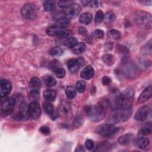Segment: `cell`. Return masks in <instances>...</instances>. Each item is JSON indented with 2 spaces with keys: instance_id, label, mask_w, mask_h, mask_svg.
<instances>
[{
  "instance_id": "obj_1",
  "label": "cell",
  "mask_w": 152,
  "mask_h": 152,
  "mask_svg": "<svg viewBox=\"0 0 152 152\" xmlns=\"http://www.w3.org/2000/svg\"><path fill=\"white\" fill-rule=\"evenodd\" d=\"M135 23L144 30H149L152 27V18L150 13L143 11H137L134 14Z\"/></svg>"
},
{
  "instance_id": "obj_2",
  "label": "cell",
  "mask_w": 152,
  "mask_h": 152,
  "mask_svg": "<svg viewBox=\"0 0 152 152\" xmlns=\"http://www.w3.org/2000/svg\"><path fill=\"white\" fill-rule=\"evenodd\" d=\"M110 120L111 124H116L118 122H124L129 119L132 113V107L126 108H121L114 110Z\"/></svg>"
},
{
  "instance_id": "obj_3",
  "label": "cell",
  "mask_w": 152,
  "mask_h": 152,
  "mask_svg": "<svg viewBox=\"0 0 152 152\" xmlns=\"http://www.w3.org/2000/svg\"><path fill=\"white\" fill-rule=\"evenodd\" d=\"M105 110L106 109L98 103L95 106L87 107L86 112L91 121L93 122H99L104 118Z\"/></svg>"
},
{
  "instance_id": "obj_4",
  "label": "cell",
  "mask_w": 152,
  "mask_h": 152,
  "mask_svg": "<svg viewBox=\"0 0 152 152\" xmlns=\"http://www.w3.org/2000/svg\"><path fill=\"white\" fill-rule=\"evenodd\" d=\"M134 96V90L132 88H126L123 93L120 95V106L121 108L131 107Z\"/></svg>"
},
{
  "instance_id": "obj_5",
  "label": "cell",
  "mask_w": 152,
  "mask_h": 152,
  "mask_svg": "<svg viewBox=\"0 0 152 152\" xmlns=\"http://www.w3.org/2000/svg\"><path fill=\"white\" fill-rule=\"evenodd\" d=\"M96 131L102 136L110 137L116 135L119 131V128L111 124H104L99 126L96 128Z\"/></svg>"
},
{
  "instance_id": "obj_6",
  "label": "cell",
  "mask_w": 152,
  "mask_h": 152,
  "mask_svg": "<svg viewBox=\"0 0 152 152\" xmlns=\"http://www.w3.org/2000/svg\"><path fill=\"white\" fill-rule=\"evenodd\" d=\"M21 13L25 18L27 20H34L37 17L38 9L34 4L28 3L23 6L21 10Z\"/></svg>"
},
{
  "instance_id": "obj_7",
  "label": "cell",
  "mask_w": 152,
  "mask_h": 152,
  "mask_svg": "<svg viewBox=\"0 0 152 152\" xmlns=\"http://www.w3.org/2000/svg\"><path fill=\"white\" fill-rule=\"evenodd\" d=\"M15 106V99L13 97H8L1 103V112L4 116H7L12 113Z\"/></svg>"
},
{
  "instance_id": "obj_8",
  "label": "cell",
  "mask_w": 152,
  "mask_h": 152,
  "mask_svg": "<svg viewBox=\"0 0 152 152\" xmlns=\"http://www.w3.org/2000/svg\"><path fill=\"white\" fill-rule=\"evenodd\" d=\"M28 107L30 118L33 119H38L41 114V109L39 103L36 101H33L29 104Z\"/></svg>"
},
{
  "instance_id": "obj_9",
  "label": "cell",
  "mask_w": 152,
  "mask_h": 152,
  "mask_svg": "<svg viewBox=\"0 0 152 152\" xmlns=\"http://www.w3.org/2000/svg\"><path fill=\"white\" fill-rule=\"evenodd\" d=\"M12 85L11 82L6 79L1 80L0 81V97H4L11 91Z\"/></svg>"
},
{
  "instance_id": "obj_10",
  "label": "cell",
  "mask_w": 152,
  "mask_h": 152,
  "mask_svg": "<svg viewBox=\"0 0 152 152\" xmlns=\"http://www.w3.org/2000/svg\"><path fill=\"white\" fill-rule=\"evenodd\" d=\"M18 115L20 118L23 121L27 120L30 116L28 105L24 102H21L18 107Z\"/></svg>"
},
{
  "instance_id": "obj_11",
  "label": "cell",
  "mask_w": 152,
  "mask_h": 152,
  "mask_svg": "<svg viewBox=\"0 0 152 152\" xmlns=\"http://www.w3.org/2000/svg\"><path fill=\"white\" fill-rule=\"evenodd\" d=\"M150 112V107L148 106L141 107L135 115V119L138 121H144L148 116Z\"/></svg>"
},
{
  "instance_id": "obj_12",
  "label": "cell",
  "mask_w": 152,
  "mask_h": 152,
  "mask_svg": "<svg viewBox=\"0 0 152 152\" xmlns=\"http://www.w3.org/2000/svg\"><path fill=\"white\" fill-rule=\"evenodd\" d=\"M134 144L138 148L141 149H145L148 147L150 141L148 138L144 136L139 135L137 138L134 140Z\"/></svg>"
},
{
  "instance_id": "obj_13",
  "label": "cell",
  "mask_w": 152,
  "mask_h": 152,
  "mask_svg": "<svg viewBox=\"0 0 152 152\" xmlns=\"http://www.w3.org/2000/svg\"><path fill=\"white\" fill-rule=\"evenodd\" d=\"M152 95V86L150 85L144 90L138 99L139 103H142L149 100Z\"/></svg>"
},
{
  "instance_id": "obj_14",
  "label": "cell",
  "mask_w": 152,
  "mask_h": 152,
  "mask_svg": "<svg viewBox=\"0 0 152 152\" xmlns=\"http://www.w3.org/2000/svg\"><path fill=\"white\" fill-rule=\"evenodd\" d=\"M81 11V7L78 4L73 3L71 4L67 10L66 15L69 18H73L77 16Z\"/></svg>"
},
{
  "instance_id": "obj_15",
  "label": "cell",
  "mask_w": 152,
  "mask_h": 152,
  "mask_svg": "<svg viewBox=\"0 0 152 152\" xmlns=\"http://www.w3.org/2000/svg\"><path fill=\"white\" fill-rule=\"evenodd\" d=\"M80 59H71L68 62V68L70 72H77L80 67L82 65Z\"/></svg>"
},
{
  "instance_id": "obj_16",
  "label": "cell",
  "mask_w": 152,
  "mask_h": 152,
  "mask_svg": "<svg viewBox=\"0 0 152 152\" xmlns=\"http://www.w3.org/2000/svg\"><path fill=\"white\" fill-rule=\"evenodd\" d=\"M94 69L92 66L88 65L86 66L81 72L80 76L84 79L89 80L94 76Z\"/></svg>"
},
{
  "instance_id": "obj_17",
  "label": "cell",
  "mask_w": 152,
  "mask_h": 152,
  "mask_svg": "<svg viewBox=\"0 0 152 152\" xmlns=\"http://www.w3.org/2000/svg\"><path fill=\"white\" fill-rule=\"evenodd\" d=\"M134 138V135L132 134L128 133L120 136L118 138V142L120 144L126 146L131 144Z\"/></svg>"
},
{
  "instance_id": "obj_18",
  "label": "cell",
  "mask_w": 152,
  "mask_h": 152,
  "mask_svg": "<svg viewBox=\"0 0 152 152\" xmlns=\"http://www.w3.org/2000/svg\"><path fill=\"white\" fill-rule=\"evenodd\" d=\"M63 28H62L61 26L59 25H53L52 26L49 27L46 30V33L48 35L50 36H57L58 33L59 31L61 30H62Z\"/></svg>"
},
{
  "instance_id": "obj_19",
  "label": "cell",
  "mask_w": 152,
  "mask_h": 152,
  "mask_svg": "<svg viewBox=\"0 0 152 152\" xmlns=\"http://www.w3.org/2000/svg\"><path fill=\"white\" fill-rule=\"evenodd\" d=\"M43 96L47 101L52 102L54 101V100L55 99L56 93L54 90L49 88L45 90V91L43 92Z\"/></svg>"
},
{
  "instance_id": "obj_20",
  "label": "cell",
  "mask_w": 152,
  "mask_h": 152,
  "mask_svg": "<svg viewBox=\"0 0 152 152\" xmlns=\"http://www.w3.org/2000/svg\"><path fill=\"white\" fill-rule=\"evenodd\" d=\"M92 19H93L92 14L90 12H84V13L80 15V17L79 18V21L81 24L87 25L91 23Z\"/></svg>"
},
{
  "instance_id": "obj_21",
  "label": "cell",
  "mask_w": 152,
  "mask_h": 152,
  "mask_svg": "<svg viewBox=\"0 0 152 152\" xmlns=\"http://www.w3.org/2000/svg\"><path fill=\"white\" fill-rule=\"evenodd\" d=\"M86 50V45L83 43V42H80L77 43L72 48V51L75 54H81L83 53L85 50Z\"/></svg>"
},
{
  "instance_id": "obj_22",
  "label": "cell",
  "mask_w": 152,
  "mask_h": 152,
  "mask_svg": "<svg viewBox=\"0 0 152 152\" xmlns=\"http://www.w3.org/2000/svg\"><path fill=\"white\" fill-rule=\"evenodd\" d=\"M59 109L61 112L67 113L71 109L70 103L66 100H62L59 104Z\"/></svg>"
},
{
  "instance_id": "obj_23",
  "label": "cell",
  "mask_w": 152,
  "mask_h": 152,
  "mask_svg": "<svg viewBox=\"0 0 152 152\" xmlns=\"http://www.w3.org/2000/svg\"><path fill=\"white\" fill-rule=\"evenodd\" d=\"M77 39L74 37H70L67 38L64 42V45L65 47L68 48H72L77 43Z\"/></svg>"
},
{
  "instance_id": "obj_24",
  "label": "cell",
  "mask_w": 152,
  "mask_h": 152,
  "mask_svg": "<svg viewBox=\"0 0 152 152\" xmlns=\"http://www.w3.org/2000/svg\"><path fill=\"white\" fill-rule=\"evenodd\" d=\"M44 83L48 87H53L56 84V81L54 77L51 75H46L44 77Z\"/></svg>"
},
{
  "instance_id": "obj_25",
  "label": "cell",
  "mask_w": 152,
  "mask_h": 152,
  "mask_svg": "<svg viewBox=\"0 0 152 152\" xmlns=\"http://www.w3.org/2000/svg\"><path fill=\"white\" fill-rule=\"evenodd\" d=\"M30 85L32 88L37 90L41 87V81L38 77H33L30 80Z\"/></svg>"
},
{
  "instance_id": "obj_26",
  "label": "cell",
  "mask_w": 152,
  "mask_h": 152,
  "mask_svg": "<svg viewBox=\"0 0 152 152\" xmlns=\"http://www.w3.org/2000/svg\"><path fill=\"white\" fill-rule=\"evenodd\" d=\"M110 147V144L107 141L102 142L100 143L98 146L97 147V148L95 150L96 151H105L109 150Z\"/></svg>"
},
{
  "instance_id": "obj_27",
  "label": "cell",
  "mask_w": 152,
  "mask_h": 152,
  "mask_svg": "<svg viewBox=\"0 0 152 152\" xmlns=\"http://www.w3.org/2000/svg\"><path fill=\"white\" fill-rule=\"evenodd\" d=\"M151 124H147L144 125L139 131V135L145 136L151 132Z\"/></svg>"
},
{
  "instance_id": "obj_28",
  "label": "cell",
  "mask_w": 152,
  "mask_h": 152,
  "mask_svg": "<svg viewBox=\"0 0 152 152\" xmlns=\"http://www.w3.org/2000/svg\"><path fill=\"white\" fill-rule=\"evenodd\" d=\"M102 60L104 62V63H105L108 66L112 65L115 61L114 57L111 54H106L103 55L102 57Z\"/></svg>"
},
{
  "instance_id": "obj_29",
  "label": "cell",
  "mask_w": 152,
  "mask_h": 152,
  "mask_svg": "<svg viewBox=\"0 0 152 152\" xmlns=\"http://www.w3.org/2000/svg\"><path fill=\"white\" fill-rule=\"evenodd\" d=\"M43 8L46 11H50L55 9V2L53 1H46L43 3Z\"/></svg>"
},
{
  "instance_id": "obj_30",
  "label": "cell",
  "mask_w": 152,
  "mask_h": 152,
  "mask_svg": "<svg viewBox=\"0 0 152 152\" xmlns=\"http://www.w3.org/2000/svg\"><path fill=\"white\" fill-rule=\"evenodd\" d=\"M56 21L58 23V25H59L63 28L68 27L70 24V20L68 17H64Z\"/></svg>"
},
{
  "instance_id": "obj_31",
  "label": "cell",
  "mask_w": 152,
  "mask_h": 152,
  "mask_svg": "<svg viewBox=\"0 0 152 152\" xmlns=\"http://www.w3.org/2000/svg\"><path fill=\"white\" fill-rule=\"evenodd\" d=\"M65 92L66 96L70 99H73L76 95V89L72 86H68Z\"/></svg>"
},
{
  "instance_id": "obj_32",
  "label": "cell",
  "mask_w": 152,
  "mask_h": 152,
  "mask_svg": "<svg viewBox=\"0 0 152 152\" xmlns=\"http://www.w3.org/2000/svg\"><path fill=\"white\" fill-rule=\"evenodd\" d=\"M72 34V31L69 30H61L59 31L57 36L58 37L61 39H65V38H68Z\"/></svg>"
},
{
  "instance_id": "obj_33",
  "label": "cell",
  "mask_w": 152,
  "mask_h": 152,
  "mask_svg": "<svg viewBox=\"0 0 152 152\" xmlns=\"http://www.w3.org/2000/svg\"><path fill=\"white\" fill-rule=\"evenodd\" d=\"M104 18L106 23H112V22L115 21V20L116 18V17H115V14L113 12L109 11V12H106L104 14Z\"/></svg>"
},
{
  "instance_id": "obj_34",
  "label": "cell",
  "mask_w": 152,
  "mask_h": 152,
  "mask_svg": "<svg viewBox=\"0 0 152 152\" xmlns=\"http://www.w3.org/2000/svg\"><path fill=\"white\" fill-rule=\"evenodd\" d=\"M49 53L52 56H60L62 53V50L61 48L55 46L49 50Z\"/></svg>"
},
{
  "instance_id": "obj_35",
  "label": "cell",
  "mask_w": 152,
  "mask_h": 152,
  "mask_svg": "<svg viewBox=\"0 0 152 152\" xmlns=\"http://www.w3.org/2000/svg\"><path fill=\"white\" fill-rule=\"evenodd\" d=\"M86 88V83L85 81L83 80L78 81L76 84V88L77 90L79 93H83Z\"/></svg>"
},
{
  "instance_id": "obj_36",
  "label": "cell",
  "mask_w": 152,
  "mask_h": 152,
  "mask_svg": "<svg viewBox=\"0 0 152 152\" xmlns=\"http://www.w3.org/2000/svg\"><path fill=\"white\" fill-rule=\"evenodd\" d=\"M43 107H44V110H45V112L48 114L51 115L53 113V112L54 111L53 105L50 103L48 102V101L44 102Z\"/></svg>"
},
{
  "instance_id": "obj_37",
  "label": "cell",
  "mask_w": 152,
  "mask_h": 152,
  "mask_svg": "<svg viewBox=\"0 0 152 152\" xmlns=\"http://www.w3.org/2000/svg\"><path fill=\"white\" fill-rule=\"evenodd\" d=\"M55 75L59 78H63L65 75V70L62 67H59L55 71Z\"/></svg>"
},
{
  "instance_id": "obj_38",
  "label": "cell",
  "mask_w": 152,
  "mask_h": 152,
  "mask_svg": "<svg viewBox=\"0 0 152 152\" xmlns=\"http://www.w3.org/2000/svg\"><path fill=\"white\" fill-rule=\"evenodd\" d=\"M109 34H110V37L115 40L119 39L121 36V32L119 30H117L115 29L110 30L109 31Z\"/></svg>"
},
{
  "instance_id": "obj_39",
  "label": "cell",
  "mask_w": 152,
  "mask_h": 152,
  "mask_svg": "<svg viewBox=\"0 0 152 152\" xmlns=\"http://www.w3.org/2000/svg\"><path fill=\"white\" fill-rule=\"evenodd\" d=\"M104 13L102 11L99 10L96 14L94 20L96 23H101L104 20Z\"/></svg>"
},
{
  "instance_id": "obj_40",
  "label": "cell",
  "mask_w": 152,
  "mask_h": 152,
  "mask_svg": "<svg viewBox=\"0 0 152 152\" xmlns=\"http://www.w3.org/2000/svg\"><path fill=\"white\" fill-rule=\"evenodd\" d=\"M58 4L59 7L62 8H68L71 4H73V2L71 1L64 0V1H59Z\"/></svg>"
},
{
  "instance_id": "obj_41",
  "label": "cell",
  "mask_w": 152,
  "mask_h": 152,
  "mask_svg": "<svg viewBox=\"0 0 152 152\" xmlns=\"http://www.w3.org/2000/svg\"><path fill=\"white\" fill-rule=\"evenodd\" d=\"M67 17V15L63 11H57V12L53 13V16H52L54 20H56V21L61 19V18H62L64 17Z\"/></svg>"
},
{
  "instance_id": "obj_42",
  "label": "cell",
  "mask_w": 152,
  "mask_h": 152,
  "mask_svg": "<svg viewBox=\"0 0 152 152\" xmlns=\"http://www.w3.org/2000/svg\"><path fill=\"white\" fill-rule=\"evenodd\" d=\"M143 53H151V40H150L142 48Z\"/></svg>"
},
{
  "instance_id": "obj_43",
  "label": "cell",
  "mask_w": 152,
  "mask_h": 152,
  "mask_svg": "<svg viewBox=\"0 0 152 152\" xmlns=\"http://www.w3.org/2000/svg\"><path fill=\"white\" fill-rule=\"evenodd\" d=\"M61 66V64H60V62L57 61V60H53L50 62L49 64V67L50 69H53V71H55L56 69H57L59 67Z\"/></svg>"
},
{
  "instance_id": "obj_44",
  "label": "cell",
  "mask_w": 152,
  "mask_h": 152,
  "mask_svg": "<svg viewBox=\"0 0 152 152\" xmlns=\"http://www.w3.org/2000/svg\"><path fill=\"white\" fill-rule=\"evenodd\" d=\"M93 36L96 39H102L104 36V32L102 30H95L93 32Z\"/></svg>"
},
{
  "instance_id": "obj_45",
  "label": "cell",
  "mask_w": 152,
  "mask_h": 152,
  "mask_svg": "<svg viewBox=\"0 0 152 152\" xmlns=\"http://www.w3.org/2000/svg\"><path fill=\"white\" fill-rule=\"evenodd\" d=\"M85 145H86V148L88 150H91L94 147V144L93 141L90 139H88L86 141Z\"/></svg>"
},
{
  "instance_id": "obj_46",
  "label": "cell",
  "mask_w": 152,
  "mask_h": 152,
  "mask_svg": "<svg viewBox=\"0 0 152 152\" xmlns=\"http://www.w3.org/2000/svg\"><path fill=\"white\" fill-rule=\"evenodd\" d=\"M30 96L33 98V99H38L40 96V93L38 90L37 89H33L32 90L30 93Z\"/></svg>"
},
{
  "instance_id": "obj_47",
  "label": "cell",
  "mask_w": 152,
  "mask_h": 152,
  "mask_svg": "<svg viewBox=\"0 0 152 152\" xmlns=\"http://www.w3.org/2000/svg\"><path fill=\"white\" fill-rule=\"evenodd\" d=\"M40 132L45 134V135H49L50 132V129L49 127L46 126H42L40 128Z\"/></svg>"
},
{
  "instance_id": "obj_48",
  "label": "cell",
  "mask_w": 152,
  "mask_h": 152,
  "mask_svg": "<svg viewBox=\"0 0 152 152\" xmlns=\"http://www.w3.org/2000/svg\"><path fill=\"white\" fill-rule=\"evenodd\" d=\"M78 33L84 36V35H86V34L87 33V29L85 27H80L78 28Z\"/></svg>"
},
{
  "instance_id": "obj_49",
  "label": "cell",
  "mask_w": 152,
  "mask_h": 152,
  "mask_svg": "<svg viewBox=\"0 0 152 152\" xmlns=\"http://www.w3.org/2000/svg\"><path fill=\"white\" fill-rule=\"evenodd\" d=\"M102 2L99 1H90V4H91V6L94 7V8H97L99 7V6H100Z\"/></svg>"
},
{
  "instance_id": "obj_50",
  "label": "cell",
  "mask_w": 152,
  "mask_h": 152,
  "mask_svg": "<svg viewBox=\"0 0 152 152\" xmlns=\"http://www.w3.org/2000/svg\"><path fill=\"white\" fill-rule=\"evenodd\" d=\"M110 83H111V79L109 77L107 76H104L103 77L102 83L103 85H108Z\"/></svg>"
},
{
  "instance_id": "obj_51",
  "label": "cell",
  "mask_w": 152,
  "mask_h": 152,
  "mask_svg": "<svg viewBox=\"0 0 152 152\" xmlns=\"http://www.w3.org/2000/svg\"><path fill=\"white\" fill-rule=\"evenodd\" d=\"M82 119L79 118H77L75 119V122H74V125L75 127H77V126H79L81 125V123H82Z\"/></svg>"
},
{
  "instance_id": "obj_52",
  "label": "cell",
  "mask_w": 152,
  "mask_h": 152,
  "mask_svg": "<svg viewBox=\"0 0 152 152\" xmlns=\"http://www.w3.org/2000/svg\"><path fill=\"white\" fill-rule=\"evenodd\" d=\"M58 117H59V113H58V111H53V113L51 114V118L53 120L56 119Z\"/></svg>"
},
{
  "instance_id": "obj_53",
  "label": "cell",
  "mask_w": 152,
  "mask_h": 152,
  "mask_svg": "<svg viewBox=\"0 0 152 152\" xmlns=\"http://www.w3.org/2000/svg\"><path fill=\"white\" fill-rule=\"evenodd\" d=\"M75 151L78 152H81V151H84V149L82 145H80L77 147V148L75 149Z\"/></svg>"
},
{
  "instance_id": "obj_54",
  "label": "cell",
  "mask_w": 152,
  "mask_h": 152,
  "mask_svg": "<svg viewBox=\"0 0 152 152\" xmlns=\"http://www.w3.org/2000/svg\"><path fill=\"white\" fill-rule=\"evenodd\" d=\"M140 2L145 5H151L152 3V1H140Z\"/></svg>"
}]
</instances>
